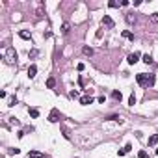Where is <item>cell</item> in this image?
<instances>
[{
	"mask_svg": "<svg viewBox=\"0 0 158 158\" xmlns=\"http://www.w3.org/2000/svg\"><path fill=\"white\" fill-rule=\"evenodd\" d=\"M128 151H132V145H130V143L125 145V153H128Z\"/></svg>",
	"mask_w": 158,
	"mask_h": 158,
	"instance_id": "cell-26",
	"label": "cell"
},
{
	"mask_svg": "<svg viewBox=\"0 0 158 158\" xmlns=\"http://www.w3.org/2000/svg\"><path fill=\"white\" fill-rule=\"evenodd\" d=\"M54 86H56V80H54V78H49V80H46V87H50V89H52Z\"/></svg>",
	"mask_w": 158,
	"mask_h": 158,
	"instance_id": "cell-14",
	"label": "cell"
},
{
	"mask_svg": "<svg viewBox=\"0 0 158 158\" xmlns=\"http://www.w3.org/2000/svg\"><path fill=\"white\" fill-rule=\"evenodd\" d=\"M71 32V24H69V22H63L61 24V34H69Z\"/></svg>",
	"mask_w": 158,
	"mask_h": 158,
	"instance_id": "cell-9",
	"label": "cell"
},
{
	"mask_svg": "<svg viewBox=\"0 0 158 158\" xmlns=\"http://www.w3.org/2000/svg\"><path fill=\"white\" fill-rule=\"evenodd\" d=\"M91 102H93V97L91 95H84V97L80 99V104H91Z\"/></svg>",
	"mask_w": 158,
	"mask_h": 158,
	"instance_id": "cell-6",
	"label": "cell"
},
{
	"mask_svg": "<svg viewBox=\"0 0 158 158\" xmlns=\"http://www.w3.org/2000/svg\"><path fill=\"white\" fill-rule=\"evenodd\" d=\"M123 37H127V39H130V41H134V34H130L128 30H123Z\"/></svg>",
	"mask_w": 158,
	"mask_h": 158,
	"instance_id": "cell-10",
	"label": "cell"
},
{
	"mask_svg": "<svg viewBox=\"0 0 158 158\" xmlns=\"http://www.w3.org/2000/svg\"><path fill=\"white\" fill-rule=\"evenodd\" d=\"M127 21H128V22L132 24V22H136V17H134L132 13H128V15H127Z\"/></svg>",
	"mask_w": 158,
	"mask_h": 158,
	"instance_id": "cell-18",
	"label": "cell"
},
{
	"mask_svg": "<svg viewBox=\"0 0 158 158\" xmlns=\"http://www.w3.org/2000/svg\"><path fill=\"white\" fill-rule=\"evenodd\" d=\"M143 61L147 63V65H149V63H153V56H151V54H145V56H143Z\"/></svg>",
	"mask_w": 158,
	"mask_h": 158,
	"instance_id": "cell-13",
	"label": "cell"
},
{
	"mask_svg": "<svg viewBox=\"0 0 158 158\" xmlns=\"http://www.w3.org/2000/svg\"><path fill=\"white\" fill-rule=\"evenodd\" d=\"M138 61H139V52H134V54L128 56V63H130V65H134V63H138Z\"/></svg>",
	"mask_w": 158,
	"mask_h": 158,
	"instance_id": "cell-5",
	"label": "cell"
},
{
	"mask_svg": "<svg viewBox=\"0 0 158 158\" xmlns=\"http://www.w3.org/2000/svg\"><path fill=\"white\" fill-rule=\"evenodd\" d=\"M28 112H30V115H32V117H39V110H36V108H30Z\"/></svg>",
	"mask_w": 158,
	"mask_h": 158,
	"instance_id": "cell-12",
	"label": "cell"
},
{
	"mask_svg": "<svg viewBox=\"0 0 158 158\" xmlns=\"http://www.w3.org/2000/svg\"><path fill=\"white\" fill-rule=\"evenodd\" d=\"M84 54L86 56H91L93 54V49H91V46H84Z\"/></svg>",
	"mask_w": 158,
	"mask_h": 158,
	"instance_id": "cell-16",
	"label": "cell"
},
{
	"mask_svg": "<svg viewBox=\"0 0 158 158\" xmlns=\"http://www.w3.org/2000/svg\"><path fill=\"white\" fill-rule=\"evenodd\" d=\"M61 119V115H60V112H58V110L54 108V110H50V115H49V121L50 123H58Z\"/></svg>",
	"mask_w": 158,
	"mask_h": 158,
	"instance_id": "cell-3",
	"label": "cell"
},
{
	"mask_svg": "<svg viewBox=\"0 0 158 158\" xmlns=\"http://www.w3.org/2000/svg\"><path fill=\"white\" fill-rule=\"evenodd\" d=\"M36 74H37V67H36V65H30V67H28V76L34 78Z\"/></svg>",
	"mask_w": 158,
	"mask_h": 158,
	"instance_id": "cell-7",
	"label": "cell"
},
{
	"mask_svg": "<svg viewBox=\"0 0 158 158\" xmlns=\"http://www.w3.org/2000/svg\"><path fill=\"white\" fill-rule=\"evenodd\" d=\"M136 80H138V84H139V86H143V87H149V74H145V73H139V74H136Z\"/></svg>",
	"mask_w": 158,
	"mask_h": 158,
	"instance_id": "cell-1",
	"label": "cell"
},
{
	"mask_svg": "<svg viewBox=\"0 0 158 158\" xmlns=\"http://www.w3.org/2000/svg\"><path fill=\"white\" fill-rule=\"evenodd\" d=\"M108 119H110V121H119V123H121V117H119V115H108Z\"/></svg>",
	"mask_w": 158,
	"mask_h": 158,
	"instance_id": "cell-21",
	"label": "cell"
},
{
	"mask_svg": "<svg viewBox=\"0 0 158 158\" xmlns=\"http://www.w3.org/2000/svg\"><path fill=\"white\" fill-rule=\"evenodd\" d=\"M84 67H86L84 63H78V65H76V69H78V71H84Z\"/></svg>",
	"mask_w": 158,
	"mask_h": 158,
	"instance_id": "cell-27",
	"label": "cell"
},
{
	"mask_svg": "<svg viewBox=\"0 0 158 158\" xmlns=\"http://www.w3.org/2000/svg\"><path fill=\"white\" fill-rule=\"evenodd\" d=\"M102 24L106 26V28H114L115 22H114V19H112L110 15H104V17H102Z\"/></svg>",
	"mask_w": 158,
	"mask_h": 158,
	"instance_id": "cell-4",
	"label": "cell"
},
{
	"mask_svg": "<svg viewBox=\"0 0 158 158\" xmlns=\"http://www.w3.org/2000/svg\"><path fill=\"white\" fill-rule=\"evenodd\" d=\"M156 143V136H151L149 138V145H154Z\"/></svg>",
	"mask_w": 158,
	"mask_h": 158,
	"instance_id": "cell-23",
	"label": "cell"
},
{
	"mask_svg": "<svg viewBox=\"0 0 158 158\" xmlns=\"http://www.w3.org/2000/svg\"><path fill=\"white\" fill-rule=\"evenodd\" d=\"M19 36L22 39H30V34H28V32H19Z\"/></svg>",
	"mask_w": 158,
	"mask_h": 158,
	"instance_id": "cell-20",
	"label": "cell"
},
{
	"mask_svg": "<svg viewBox=\"0 0 158 158\" xmlns=\"http://www.w3.org/2000/svg\"><path fill=\"white\" fill-rule=\"evenodd\" d=\"M6 61L11 63V65L17 61V52H15L13 49H8V50H6Z\"/></svg>",
	"mask_w": 158,
	"mask_h": 158,
	"instance_id": "cell-2",
	"label": "cell"
},
{
	"mask_svg": "<svg viewBox=\"0 0 158 158\" xmlns=\"http://www.w3.org/2000/svg\"><path fill=\"white\" fill-rule=\"evenodd\" d=\"M128 104H130V106H134V104H136V95H130V99H128Z\"/></svg>",
	"mask_w": 158,
	"mask_h": 158,
	"instance_id": "cell-17",
	"label": "cell"
},
{
	"mask_svg": "<svg viewBox=\"0 0 158 158\" xmlns=\"http://www.w3.org/2000/svg\"><path fill=\"white\" fill-rule=\"evenodd\" d=\"M108 6H110V8H117L119 4H117V2H114V0H112V2H108Z\"/></svg>",
	"mask_w": 158,
	"mask_h": 158,
	"instance_id": "cell-25",
	"label": "cell"
},
{
	"mask_svg": "<svg viewBox=\"0 0 158 158\" xmlns=\"http://www.w3.org/2000/svg\"><path fill=\"white\" fill-rule=\"evenodd\" d=\"M112 97L115 99V101H121V99H123V95H121V91H114V93H112Z\"/></svg>",
	"mask_w": 158,
	"mask_h": 158,
	"instance_id": "cell-15",
	"label": "cell"
},
{
	"mask_svg": "<svg viewBox=\"0 0 158 158\" xmlns=\"http://www.w3.org/2000/svg\"><path fill=\"white\" fill-rule=\"evenodd\" d=\"M153 84H154V74H151V76H149V87L153 86Z\"/></svg>",
	"mask_w": 158,
	"mask_h": 158,
	"instance_id": "cell-24",
	"label": "cell"
},
{
	"mask_svg": "<svg viewBox=\"0 0 158 158\" xmlns=\"http://www.w3.org/2000/svg\"><path fill=\"white\" fill-rule=\"evenodd\" d=\"M28 158H45V156L41 154L39 151H30V154H28Z\"/></svg>",
	"mask_w": 158,
	"mask_h": 158,
	"instance_id": "cell-8",
	"label": "cell"
},
{
	"mask_svg": "<svg viewBox=\"0 0 158 158\" xmlns=\"http://www.w3.org/2000/svg\"><path fill=\"white\" fill-rule=\"evenodd\" d=\"M156 143H158V136H156Z\"/></svg>",
	"mask_w": 158,
	"mask_h": 158,
	"instance_id": "cell-28",
	"label": "cell"
},
{
	"mask_svg": "<svg viewBox=\"0 0 158 158\" xmlns=\"http://www.w3.org/2000/svg\"><path fill=\"white\" fill-rule=\"evenodd\" d=\"M138 158H149L147 151H139V153H138Z\"/></svg>",
	"mask_w": 158,
	"mask_h": 158,
	"instance_id": "cell-19",
	"label": "cell"
},
{
	"mask_svg": "<svg viewBox=\"0 0 158 158\" xmlns=\"http://www.w3.org/2000/svg\"><path fill=\"white\" fill-rule=\"evenodd\" d=\"M149 21H151V22H154V24H158V13L149 15Z\"/></svg>",
	"mask_w": 158,
	"mask_h": 158,
	"instance_id": "cell-11",
	"label": "cell"
},
{
	"mask_svg": "<svg viewBox=\"0 0 158 158\" xmlns=\"http://www.w3.org/2000/svg\"><path fill=\"white\" fill-rule=\"evenodd\" d=\"M15 104H17V99H15V97H11V99H9V104H8V106H15Z\"/></svg>",
	"mask_w": 158,
	"mask_h": 158,
	"instance_id": "cell-22",
	"label": "cell"
}]
</instances>
